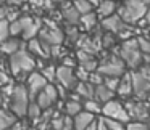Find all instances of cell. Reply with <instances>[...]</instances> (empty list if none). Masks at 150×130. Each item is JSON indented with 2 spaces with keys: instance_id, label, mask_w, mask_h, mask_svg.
Masks as SVG:
<instances>
[{
  "instance_id": "cell-1",
  "label": "cell",
  "mask_w": 150,
  "mask_h": 130,
  "mask_svg": "<svg viewBox=\"0 0 150 130\" xmlns=\"http://www.w3.org/2000/svg\"><path fill=\"white\" fill-rule=\"evenodd\" d=\"M8 66H10V71L15 77L24 79L34 71V68H36V59H34V56L29 52L21 48L8 58Z\"/></svg>"
},
{
  "instance_id": "cell-2",
  "label": "cell",
  "mask_w": 150,
  "mask_h": 130,
  "mask_svg": "<svg viewBox=\"0 0 150 130\" xmlns=\"http://www.w3.org/2000/svg\"><path fill=\"white\" fill-rule=\"evenodd\" d=\"M147 7H149L147 0H124L123 3L118 7L116 15L126 24H134L140 18H145Z\"/></svg>"
},
{
  "instance_id": "cell-3",
  "label": "cell",
  "mask_w": 150,
  "mask_h": 130,
  "mask_svg": "<svg viewBox=\"0 0 150 130\" xmlns=\"http://www.w3.org/2000/svg\"><path fill=\"white\" fill-rule=\"evenodd\" d=\"M120 58L123 59V63L131 69H139L142 66V53L139 50V43L137 39H127L123 42L120 48Z\"/></svg>"
},
{
  "instance_id": "cell-4",
  "label": "cell",
  "mask_w": 150,
  "mask_h": 130,
  "mask_svg": "<svg viewBox=\"0 0 150 130\" xmlns=\"http://www.w3.org/2000/svg\"><path fill=\"white\" fill-rule=\"evenodd\" d=\"M31 98H29V93H28V88L24 84H16L15 85V90H13V95L10 98V111L18 117H26V113H28V106L31 103Z\"/></svg>"
},
{
  "instance_id": "cell-5",
  "label": "cell",
  "mask_w": 150,
  "mask_h": 130,
  "mask_svg": "<svg viewBox=\"0 0 150 130\" xmlns=\"http://www.w3.org/2000/svg\"><path fill=\"white\" fill-rule=\"evenodd\" d=\"M97 72L102 74L103 77H121L126 72V64L123 63V59L116 55H110L107 58H103L102 61H98Z\"/></svg>"
},
{
  "instance_id": "cell-6",
  "label": "cell",
  "mask_w": 150,
  "mask_h": 130,
  "mask_svg": "<svg viewBox=\"0 0 150 130\" xmlns=\"http://www.w3.org/2000/svg\"><path fill=\"white\" fill-rule=\"evenodd\" d=\"M102 114L107 119H113V120H118V122H123V124L129 122V116H127V111L124 108V104L116 100H111L108 103H105L102 106Z\"/></svg>"
},
{
  "instance_id": "cell-7",
  "label": "cell",
  "mask_w": 150,
  "mask_h": 130,
  "mask_svg": "<svg viewBox=\"0 0 150 130\" xmlns=\"http://www.w3.org/2000/svg\"><path fill=\"white\" fill-rule=\"evenodd\" d=\"M57 100H58V93H57V87L53 84H47L39 92V95L34 98V101L37 103V106L40 109H49L52 104H55Z\"/></svg>"
},
{
  "instance_id": "cell-8",
  "label": "cell",
  "mask_w": 150,
  "mask_h": 130,
  "mask_svg": "<svg viewBox=\"0 0 150 130\" xmlns=\"http://www.w3.org/2000/svg\"><path fill=\"white\" fill-rule=\"evenodd\" d=\"M131 82H132V93L137 98H145L150 93V79L142 75L139 71H131Z\"/></svg>"
},
{
  "instance_id": "cell-9",
  "label": "cell",
  "mask_w": 150,
  "mask_h": 130,
  "mask_svg": "<svg viewBox=\"0 0 150 130\" xmlns=\"http://www.w3.org/2000/svg\"><path fill=\"white\" fill-rule=\"evenodd\" d=\"M57 80L66 90H73L78 84V79L74 75V69L66 68V66H58L57 68Z\"/></svg>"
},
{
  "instance_id": "cell-10",
  "label": "cell",
  "mask_w": 150,
  "mask_h": 130,
  "mask_svg": "<svg viewBox=\"0 0 150 130\" xmlns=\"http://www.w3.org/2000/svg\"><path fill=\"white\" fill-rule=\"evenodd\" d=\"M127 111L129 119H136V122H144L149 117V106L144 104L142 101H129L124 104Z\"/></svg>"
},
{
  "instance_id": "cell-11",
  "label": "cell",
  "mask_w": 150,
  "mask_h": 130,
  "mask_svg": "<svg viewBox=\"0 0 150 130\" xmlns=\"http://www.w3.org/2000/svg\"><path fill=\"white\" fill-rule=\"evenodd\" d=\"M63 39H65V36H63V32L58 27H47L45 26V27H40V31H39V40L45 42L50 47L60 45L63 42Z\"/></svg>"
},
{
  "instance_id": "cell-12",
  "label": "cell",
  "mask_w": 150,
  "mask_h": 130,
  "mask_svg": "<svg viewBox=\"0 0 150 130\" xmlns=\"http://www.w3.org/2000/svg\"><path fill=\"white\" fill-rule=\"evenodd\" d=\"M49 84V82L44 79V75L40 74V72H31L29 75H28V84H26V88H28V93H29V98H36L37 95H39V92L42 90L45 85Z\"/></svg>"
},
{
  "instance_id": "cell-13",
  "label": "cell",
  "mask_w": 150,
  "mask_h": 130,
  "mask_svg": "<svg viewBox=\"0 0 150 130\" xmlns=\"http://www.w3.org/2000/svg\"><path fill=\"white\" fill-rule=\"evenodd\" d=\"M102 27L107 29V31H110L111 34H120L121 31L126 29L127 26H126V23L118 16V15H111V16L102 20Z\"/></svg>"
},
{
  "instance_id": "cell-14",
  "label": "cell",
  "mask_w": 150,
  "mask_h": 130,
  "mask_svg": "<svg viewBox=\"0 0 150 130\" xmlns=\"http://www.w3.org/2000/svg\"><path fill=\"white\" fill-rule=\"evenodd\" d=\"M95 120V116L87 111H81L78 116L73 117V130H86Z\"/></svg>"
},
{
  "instance_id": "cell-15",
  "label": "cell",
  "mask_w": 150,
  "mask_h": 130,
  "mask_svg": "<svg viewBox=\"0 0 150 130\" xmlns=\"http://www.w3.org/2000/svg\"><path fill=\"white\" fill-rule=\"evenodd\" d=\"M116 10H118V5H116L115 0H100V3L97 5L95 15H97V18L105 20V18H108V16L116 13Z\"/></svg>"
},
{
  "instance_id": "cell-16",
  "label": "cell",
  "mask_w": 150,
  "mask_h": 130,
  "mask_svg": "<svg viewBox=\"0 0 150 130\" xmlns=\"http://www.w3.org/2000/svg\"><path fill=\"white\" fill-rule=\"evenodd\" d=\"M33 21H34L33 18L26 16V15H24V16H20L18 20H15L13 23H10V36H13V37L21 36V34L24 32V29H26Z\"/></svg>"
},
{
  "instance_id": "cell-17",
  "label": "cell",
  "mask_w": 150,
  "mask_h": 130,
  "mask_svg": "<svg viewBox=\"0 0 150 130\" xmlns=\"http://www.w3.org/2000/svg\"><path fill=\"white\" fill-rule=\"evenodd\" d=\"M116 93L123 98H127L132 95V82H131V72H124L120 77V84H118Z\"/></svg>"
},
{
  "instance_id": "cell-18",
  "label": "cell",
  "mask_w": 150,
  "mask_h": 130,
  "mask_svg": "<svg viewBox=\"0 0 150 130\" xmlns=\"http://www.w3.org/2000/svg\"><path fill=\"white\" fill-rule=\"evenodd\" d=\"M62 13H63V20L68 23V26H78L79 20H81V15L76 11V8L69 3H63L62 7Z\"/></svg>"
},
{
  "instance_id": "cell-19",
  "label": "cell",
  "mask_w": 150,
  "mask_h": 130,
  "mask_svg": "<svg viewBox=\"0 0 150 130\" xmlns=\"http://www.w3.org/2000/svg\"><path fill=\"white\" fill-rule=\"evenodd\" d=\"M113 96H115V92L108 90V88L102 84V85H97V87H95L94 98H92V100H95L98 104H102V103L105 104V103H108V101L113 100Z\"/></svg>"
},
{
  "instance_id": "cell-20",
  "label": "cell",
  "mask_w": 150,
  "mask_h": 130,
  "mask_svg": "<svg viewBox=\"0 0 150 130\" xmlns=\"http://www.w3.org/2000/svg\"><path fill=\"white\" fill-rule=\"evenodd\" d=\"M94 90L95 87L89 82H78L76 87L73 88L74 95H78L79 98H86V100H92L94 98Z\"/></svg>"
},
{
  "instance_id": "cell-21",
  "label": "cell",
  "mask_w": 150,
  "mask_h": 130,
  "mask_svg": "<svg viewBox=\"0 0 150 130\" xmlns=\"http://www.w3.org/2000/svg\"><path fill=\"white\" fill-rule=\"evenodd\" d=\"M21 48H23V43L18 39H15V37L13 39H7L5 42L0 43V52L8 55V56H11L13 53H16L18 50H21Z\"/></svg>"
},
{
  "instance_id": "cell-22",
  "label": "cell",
  "mask_w": 150,
  "mask_h": 130,
  "mask_svg": "<svg viewBox=\"0 0 150 130\" xmlns=\"http://www.w3.org/2000/svg\"><path fill=\"white\" fill-rule=\"evenodd\" d=\"M18 117L10 109H0V130H7L16 124Z\"/></svg>"
},
{
  "instance_id": "cell-23",
  "label": "cell",
  "mask_w": 150,
  "mask_h": 130,
  "mask_svg": "<svg viewBox=\"0 0 150 130\" xmlns=\"http://www.w3.org/2000/svg\"><path fill=\"white\" fill-rule=\"evenodd\" d=\"M28 52H29L31 55H37L40 59H47V58H49L47 53H45V48H44V43L40 42L39 39L29 40V43H28Z\"/></svg>"
},
{
  "instance_id": "cell-24",
  "label": "cell",
  "mask_w": 150,
  "mask_h": 130,
  "mask_svg": "<svg viewBox=\"0 0 150 130\" xmlns=\"http://www.w3.org/2000/svg\"><path fill=\"white\" fill-rule=\"evenodd\" d=\"M137 43H139V50L142 53V63L150 64V40L145 37H137Z\"/></svg>"
},
{
  "instance_id": "cell-25",
  "label": "cell",
  "mask_w": 150,
  "mask_h": 130,
  "mask_svg": "<svg viewBox=\"0 0 150 130\" xmlns=\"http://www.w3.org/2000/svg\"><path fill=\"white\" fill-rule=\"evenodd\" d=\"M39 31H40V21L39 20H34L33 23L29 24V26L24 29V32L21 34V37H23L24 40H33V39H36V36L39 34Z\"/></svg>"
},
{
  "instance_id": "cell-26",
  "label": "cell",
  "mask_w": 150,
  "mask_h": 130,
  "mask_svg": "<svg viewBox=\"0 0 150 130\" xmlns=\"http://www.w3.org/2000/svg\"><path fill=\"white\" fill-rule=\"evenodd\" d=\"M82 111V103L78 100H68L65 103V113L68 117H74Z\"/></svg>"
},
{
  "instance_id": "cell-27",
  "label": "cell",
  "mask_w": 150,
  "mask_h": 130,
  "mask_svg": "<svg viewBox=\"0 0 150 130\" xmlns=\"http://www.w3.org/2000/svg\"><path fill=\"white\" fill-rule=\"evenodd\" d=\"M97 21H98V18H97V15H95V11H91V13L81 15L79 23L82 24V27H84L86 31H91V29H94V27H95Z\"/></svg>"
},
{
  "instance_id": "cell-28",
  "label": "cell",
  "mask_w": 150,
  "mask_h": 130,
  "mask_svg": "<svg viewBox=\"0 0 150 130\" xmlns=\"http://www.w3.org/2000/svg\"><path fill=\"white\" fill-rule=\"evenodd\" d=\"M73 7L76 8L79 15H86V13H91L92 11V5L89 3L87 0H73Z\"/></svg>"
},
{
  "instance_id": "cell-29",
  "label": "cell",
  "mask_w": 150,
  "mask_h": 130,
  "mask_svg": "<svg viewBox=\"0 0 150 130\" xmlns=\"http://www.w3.org/2000/svg\"><path fill=\"white\" fill-rule=\"evenodd\" d=\"M26 116L29 117V119H33V120H39V119H40V116H42V109L37 106L36 101H31V103H29Z\"/></svg>"
},
{
  "instance_id": "cell-30",
  "label": "cell",
  "mask_w": 150,
  "mask_h": 130,
  "mask_svg": "<svg viewBox=\"0 0 150 130\" xmlns=\"http://www.w3.org/2000/svg\"><path fill=\"white\" fill-rule=\"evenodd\" d=\"M82 111H87V113H91L95 116V114L102 113V106L95 100H86L84 104H82Z\"/></svg>"
},
{
  "instance_id": "cell-31",
  "label": "cell",
  "mask_w": 150,
  "mask_h": 130,
  "mask_svg": "<svg viewBox=\"0 0 150 130\" xmlns=\"http://www.w3.org/2000/svg\"><path fill=\"white\" fill-rule=\"evenodd\" d=\"M40 74L44 75V79H45L47 82L57 80V68H55V66H44Z\"/></svg>"
},
{
  "instance_id": "cell-32",
  "label": "cell",
  "mask_w": 150,
  "mask_h": 130,
  "mask_svg": "<svg viewBox=\"0 0 150 130\" xmlns=\"http://www.w3.org/2000/svg\"><path fill=\"white\" fill-rule=\"evenodd\" d=\"M10 39V23L7 20L0 21V43Z\"/></svg>"
},
{
  "instance_id": "cell-33",
  "label": "cell",
  "mask_w": 150,
  "mask_h": 130,
  "mask_svg": "<svg viewBox=\"0 0 150 130\" xmlns=\"http://www.w3.org/2000/svg\"><path fill=\"white\" fill-rule=\"evenodd\" d=\"M79 66H81L84 71H87L89 74L91 72H95L97 71V68H98V61L95 58H92V59H87V61H82V63H79Z\"/></svg>"
},
{
  "instance_id": "cell-34",
  "label": "cell",
  "mask_w": 150,
  "mask_h": 130,
  "mask_svg": "<svg viewBox=\"0 0 150 130\" xmlns=\"http://www.w3.org/2000/svg\"><path fill=\"white\" fill-rule=\"evenodd\" d=\"M105 122V125L108 127V130H126V125L123 122H118V120L113 119H107V117H102Z\"/></svg>"
},
{
  "instance_id": "cell-35",
  "label": "cell",
  "mask_w": 150,
  "mask_h": 130,
  "mask_svg": "<svg viewBox=\"0 0 150 130\" xmlns=\"http://www.w3.org/2000/svg\"><path fill=\"white\" fill-rule=\"evenodd\" d=\"M118 84H120V77H103V85L111 92H116Z\"/></svg>"
},
{
  "instance_id": "cell-36",
  "label": "cell",
  "mask_w": 150,
  "mask_h": 130,
  "mask_svg": "<svg viewBox=\"0 0 150 130\" xmlns=\"http://www.w3.org/2000/svg\"><path fill=\"white\" fill-rule=\"evenodd\" d=\"M89 84H92L94 85V87H97V85H102L103 84V75L102 74H98L97 71L95 72H91V74H89Z\"/></svg>"
},
{
  "instance_id": "cell-37",
  "label": "cell",
  "mask_w": 150,
  "mask_h": 130,
  "mask_svg": "<svg viewBox=\"0 0 150 130\" xmlns=\"http://www.w3.org/2000/svg\"><path fill=\"white\" fill-rule=\"evenodd\" d=\"M66 36L69 37V40H73V42H78V40H79L78 26H68V29H66Z\"/></svg>"
},
{
  "instance_id": "cell-38",
  "label": "cell",
  "mask_w": 150,
  "mask_h": 130,
  "mask_svg": "<svg viewBox=\"0 0 150 130\" xmlns=\"http://www.w3.org/2000/svg\"><path fill=\"white\" fill-rule=\"evenodd\" d=\"M126 130H150L145 122H127Z\"/></svg>"
},
{
  "instance_id": "cell-39",
  "label": "cell",
  "mask_w": 150,
  "mask_h": 130,
  "mask_svg": "<svg viewBox=\"0 0 150 130\" xmlns=\"http://www.w3.org/2000/svg\"><path fill=\"white\" fill-rule=\"evenodd\" d=\"M74 75H76V79H78V82H87V80H89V72H87V71H84V69H82L81 66H79V68L76 69Z\"/></svg>"
},
{
  "instance_id": "cell-40",
  "label": "cell",
  "mask_w": 150,
  "mask_h": 130,
  "mask_svg": "<svg viewBox=\"0 0 150 130\" xmlns=\"http://www.w3.org/2000/svg\"><path fill=\"white\" fill-rule=\"evenodd\" d=\"M62 66H66V68H73V69H74L76 61L73 59V56H63V59H62Z\"/></svg>"
},
{
  "instance_id": "cell-41",
  "label": "cell",
  "mask_w": 150,
  "mask_h": 130,
  "mask_svg": "<svg viewBox=\"0 0 150 130\" xmlns=\"http://www.w3.org/2000/svg\"><path fill=\"white\" fill-rule=\"evenodd\" d=\"M11 130H31V129L26 125V122H20V120H16V124L11 127Z\"/></svg>"
},
{
  "instance_id": "cell-42",
  "label": "cell",
  "mask_w": 150,
  "mask_h": 130,
  "mask_svg": "<svg viewBox=\"0 0 150 130\" xmlns=\"http://www.w3.org/2000/svg\"><path fill=\"white\" fill-rule=\"evenodd\" d=\"M24 0H7V3L8 7H13V8H18L20 5H23Z\"/></svg>"
},
{
  "instance_id": "cell-43",
  "label": "cell",
  "mask_w": 150,
  "mask_h": 130,
  "mask_svg": "<svg viewBox=\"0 0 150 130\" xmlns=\"http://www.w3.org/2000/svg\"><path fill=\"white\" fill-rule=\"evenodd\" d=\"M97 130H108V127L105 125V122H103V119H102V117L97 120Z\"/></svg>"
},
{
  "instance_id": "cell-44",
  "label": "cell",
  "mask_w": 150,
  "mask_h": 130,
  "mask_svg": "<svg viewBox=\"0 0 150 130\" xmlns=\"http://www.w3.org/2000/svg\"><path fill=\"white\" fill-rule=\"evenodd\" d=\"M7 20V7H0V21Z\"/></svg>"
},
{
  "instance_id": "cell-45",
  "label": "cell",
  "mask_w": 150,
  "mask_h": 130,
  "mask_svg": "<svg viewBox=\"0 0 150 130\" xmlns=\"http://www.w3.org/2000/svg\"><path fill=\"white\" fill-rule=\"evenodd\" d=\"M147 2H149V7H147V13H145V18H144V20H145L147 24H150V0H147Z\"/></svg>"
},
{
  "instance_id": "cell-46",
  "label": "cell",
  "mask_w": 150,
  "mask_h": 130,
  "mask_svg": "<svg viewBox=\"0 0 150 130\" xmlns=\"http://www.w3.org/2000/svg\"><path fill=\"white\" fill-rule=\"evenodd\" d=\"M86 130H97V120H94V122H92V124H91V125H89Z\"/></svg>"
},
{
  "instance_id": "cell-47",
  "label": "cell",
  "mask_w": 150,
  "mask_h": 130,
  "mask_svg": "<svg viewBox=\"0 0 150 130\" xmlns=\"http://www.w3.org/2000/svg\"><path fill=\"white\" fill-rule=\"evenodd\" d=\"M87 2L92 5V7H97V5L100 3V0H87Z\"/></svg>"
},
{
  "instance_id": "cell-48",
  "label": "cell",
  "mask_w": 150,
  "mask_h": 130,
  "mask_svg": "<svg viewBox=\"0 0 150 130\" xmlns=\"http://www.w3.org/2000/svg\"><path fill=\"white\" fill-rule=\"evenodd\" d=\"M4 95H2V92H0V109H2V104H4Z\"/></svg>"
},
{
  "instance_id": "cell-49",
  "label": "cell",
  "mask_w": 150,
  "mask_h": 130,
  "mask_svg": "<svg viewBox=\"0 0 150 130\" xmlns=\"http://www.w3.org/2000/svg\"><path fill=\"white\" fill-rule=\"evenodd\" d=\"M50 2H52V3H53V2H57V3H63L65 0H50Z\"/></svg>"
},
{
  "instance_id": "cell-50",
  "label": "cell",
  "mask_w": 150,
  "mask_h": 130,
  "mask_svg": "<svg viewBox=\"0 0 150 130\" xmlns=\"http://www.w3.org/2000/svg\"><path fill=\"white\" fill-rule=\"evenodd\" d=\"M149 117H150V106H149Z\"/></svg>"
},
{
  "instance_id": "cell-51",
  "label": "cell",
  "mask_w": 150,
  "mask_h": 130,
  "mask_svg": "<svg viewBox=\"0 0 150 130\" xmlns=\"http://www.w3.org/2000/svg\"><path fill=\"white\" fill-rule=\"evenodd\" d=\"M7 130H11V129H7Z\"/></svg>"
},
{
  "instance_id": "cell-52",
  "label": "cell",
  "mask_w": 150,
  "mask_h": 130,
  "mask_svg": "<svg viewBox=\"0 0 150 130\" xmlns=\"http://www.w3.org/2000/svg\"><path fill=\"white\" fill-rule=\"evenodd\" d=\"M34 130H37V129H34Z\"/></svg>"
},
{
  "instance_id": "cell-53",
  "label": "cell",
  "mask_w": 150,
  "mask_h": 130,
  "mask_svg": "<svg viewBox=\"0 0 150 130\" xmlns=\"http://www.w3.org/2000/svg\"><path fill=\"white\" fill-rule=\"evenodd\" d=\"M149 129H150V125H149Z\"/></svg>"
}]
</instances>
